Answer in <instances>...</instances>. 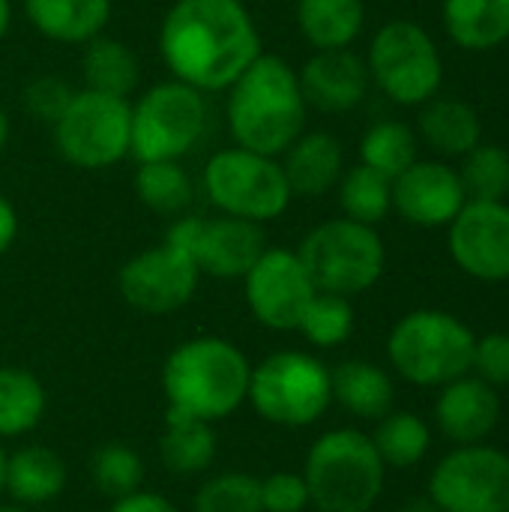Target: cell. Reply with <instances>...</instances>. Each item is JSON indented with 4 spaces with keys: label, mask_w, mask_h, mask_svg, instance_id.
I'll return each mask as SVG.
<instances>
[{
    "label": "cell",
    "mask_w": 509,
    "mask_h": 512,
    "mask_svg": "<svg viewBox=\"0 0 509 512\" xmlns=\"http://www.w3.org/2000/svg\"><path fill=\"white\" fill-rule=\"evenodd\" d=\"M135 195L147 210L159 216H183L195 201V186L180 162H138Z\"/></svg>",
    "instance_id": "f546056e"
},
{
    "label": "cell",
    "mask_w": 509,
    "mask_h": 512,
    "mask_svg": "<svg viewBox=\"0 0 509 512\" xmlns=\"http://www.w3.org/2000/svg\"><path fill=\"white\" fill-rule=\"evenodd\" d=\"M192 512H264L261 480L243 471L213 474L198 486Z\"/></svg>",
    "instance_id": "8d00e7d4"
},
{
    "label": "cell",
    "mask_w": 509,
    "mask_h": 512,
    "mask_svg": "<svg viewBox=\"0 0 509 512\" xmlns=\"http://www.w3.org/2000/svg\"><path fill=\"white\" fill-rule=\"evenodd\" d=\"M264 51L243 0H174L159 27V54L171 78L201 90H228Z\"/></svg>",
    "instance_id": "6da1fadb"
},
{
    "label": "cell",
    "mask_w": 509,
    "mask_h": 512,
    "mask_svg": "<svg viewBox=\"0 0 509 512\" xmlns=\"http://www.w3.org/2000/svg\"><path fill=\"white\" fill-rule=\"evenodd\" d=\"M297 255L312 285L339 297H357L375 288L387 270V246L375 225H363L348 216L312 228Z\"/></svg>",
    "instance_id": "52a82bcc"
},
{
    "label": "cell",
    "mask_w": 509,
    "mask_h": 512,
    "mask_svg": "<svg viewBox=\"0 0 509 512\" xmlns=\"http://www.w3.org/2000/svg\"><path fill=\"white\" fill-rule=\"evenodd\" d=\"M66 480H69L66 462L48 447L30 444L6 456L3 492L9 495V501L27 510L57 501L66 489Z\"/></svg>",
    "instance_id": "44dd1931"
},
{
    "label": "cell",
    "mask_w": 509,
    "mask_h": 512,
    "mask_svg": "<svg viewBox=\"0 0 509 512\" xmlns=\"http://www.w3.org/2000/svg\"><path fill=\"white\" fill-rule=\"evenodd\" d=\"M36 33L60 45H87L111 21V0H24Z\"/></svg>",
    "instance_id": "7402d4cb"
},
{
    "label": "cell",
    "mask_w": 509,
    "mask_h": 512,
    "mask_svg": "<svg viewBox=\"0 0 509 512\" xmlns=\"http://www.w3.org/2000/svg\"><path fill=\"white\" fill-rule=\"evenodd\" d=\"M210 102L207 93L171 78L153 84L132 105V147L138 162H180L207 135Z\"/></svg>",
    "instance_id": "ba28073f"
},
{
    "label": "cell",
    "mask_w": 509,
    "mask_h": 512,
    "mask_svg": "<svg viewBox=\"0 0 509 512\" xmlns=\"http://www.w3.org/2000/svg\"><path fill=\"white\" fill-rule=\"evenodd\" d=\"M474 330L441 309H414L387 336L390 366L417 387H444L471 372Z\"/></svg>",
    "instance_id": "5b68a950"
},
{
    "label": "cell",
    "mask_w": 509,
    "mask_h": 512,
    "mask_svg": "<svg viewBox=\"0 0 509 512\" xmlns=\"http://www.w3.org/2000/svg\"><path fill=\"white\" fill-rule=\"evenodd\" d=\"M90 480L99 495L117 501L144 489V462L129 444L111 441L90 456Z\"/></svg>",
    "instance_id": "e575fe53"
},
{
    "label": "cell",
    "mask_w": 509,
    "mask_h": 512,
    "mask_svg": "<svg viewBox=\"0 0 509 512\" xmlns=\"http://www.w3.org/2000/svg\"><path fill=\"white\" fill-rule=\"evenodd\" d=\"M264 249H267V240L258 222H246L237 216H216V219L195 216L192 219L189 252L201 276L243 279Z\"/></svg>",
    "instance_id": "e0dca14e"
},
{
    "label": "cell",
    "mask_w": 509,
    "mask_h": 512,
    "mask_svg": "<svg viewBox=\"0 0 509 512\" xmlns=\"http://www.w3.org/2000/svg\"><path fill=\"white\" fill-rule=\"evenodd\" d=\"M9 21H12V3L9 0H0V39L9 30Z\"/></svg>",
    "instance_id": "ee69618b"
},
{
    "label": "cell",
    "mask_w": 509,
    "mask_h": 512,
    "mask_svg": "<svg viewBox=\"0 0 509 512\" xmlns=\"http://www.w3.org/2000/svg\"><path fill=\"white\" fill-rule=\"evenodd\" d=\"M72 93L75 90L60 75H42V78H33L27 84V90H24V108L36 120H42V123H54L66 111Z\"/></svg>",
    "instance_id": "f35d334b"
},
{
    "label": "cell",
    "mask_w": 509,
    "mask_h": 512,
    "mask_svg": "<svg viewBox=\"0 0 509 512\" xmlns=\"http://www.w3.org/2000/svg\"><path fill=\"white\" fill-rule=\"evenodd\" d=\"M291 195L321 198L345 174V150L330 132H303L279 159Z\"/></svg>",
    "instance_id": "ffe728a7"
},
{
    "label": "cell",
    "mask_w": 509,
    "mask_h": 512,
    "mask_svg": "<svg viewBox=\"0 0 509 512\" xmlns=\"http://www.w3.org/2000/svg\"><path fill=\"white\" fill-rule=\"evenodd\" d=\"M243 291L252 318L276 333L297 330L306 306L318 294L300 255L291 249H270V246L243 276Z\"/></svg>",
    "instance_id": "5bb4252c"
},
{
    "label": "cell",
    "mask_w": 509,
    "mask_h": 512,
    "mask_svg": "<svg viewBox=\"0 0 509 512\" xmlns=\"http://www.w3.org/2000/svg\"><path fill=\"white\" fill-rule=\"evenodd\" d=\"M201 186L222 216H237L258 225L279 219L294 198L279 159L246 147H228L210 156Z\"/></svg>",
    "instance_id": "30bf717a"
},
{
    "label": "cell",
    "mask_w": 509,
    "mask_h": 512,
    "mask_svg": "<svg viewBox=\"0 0 509 512\" xmlns=\"http://www.w3.org/2000/svg\"><path fill=\"white\" fill-rule=\"evenodd\" d=\"M300 90L309 108L324 114H342L357 108L369 93V69L366 60L357 57L351 48L315 51L303 69L297 72Z\"/></svg>",
    "instance_id": "d6986e66"
},
{
    "label": "cell",
    "mask_w": 509,
    "mask_h": 512,
    "mask_svg": "<svg viewBox=\"0 0 509 512\" xmlns=\"http://www.w3.org/2000/svg\"><path fill=\"white\" fill-rule=\"evenodd\" d=\"M420 138L426 141L429 150H435L438 156H465L471 153L480 141H483V120L477 114L474 105L462 102V99H447V96H435L426 105H420Z\"/></svg>",
    "instance_id": "603a6c76"
},
{
    "label": "cell",
    "mask_w": 509,
    "mask_h": 512,
    "mask_svg": "<svg viewBox=\"0 0 509 512\" xmlns=\"http://www.w3.org/2000/svg\"><path fill=\"white\" fill-rule=\"evenodd\" d=\"M249 357L222 336L180 342L162 363V396L168 411L204 423L237 414L249 396Z\"/></svg>",
    "instance_id": "3957f363"
},
{
    "label": "cell",
    "mask_w": 509,
    "mask_h": 512,
    "mask_svg": "<svg viewBox=\"0 0 509 512\" xmlns=\"http://www.w3.org/2000/svg\"><path fill=\"white\" fill-rule=\"evenodd\" d=\"M60 156L84 171L111 168L132 147V105L123 96L75 90L66 111L51 123Z\"/></svg>",
    "instance_id": "7c38bea8"
},
{
    "label": "cell",
    "mask_w": 509,
    "mask_h": 512,
    "mask_svg": "<svg viewBox=\"0 0 509 512\" xmlns=\"http://www.w3.org/2000/svg\"><path fill=\"white\" fill-rule=\"evenodd\" d=\"M219 453L213 423L165 414V429L159 435V462L174 477H201L213 468Z\"/></svg>",
    "instance_id": "d4e9b609"
},
{
    "label": "cell",
    "mask_w": 509,
    "mask_h": 512,
    "mask_svg": "<svg viewBox=\"0 0 509 512\" xmlns=\"http://www.w3.org/2000/svg\"><path fill=\"white\" fill-rule=\"evenodd\" d=\"M246 402L270 426H315L333 405L330 369L315 354L276 351L252 366Z\"/></svg>",
    "instance_id": "8992f818"
},
{
    "label": "cell",
    "mask_w": 509,
    "mask_h": 512,
    "mask_svg": "<svg viewBox=\"0 0 509 512\" xmlns=\"http://www.w3.org/2000/svg\"><path fill=\"white\" fill-rule=\"evenodd\" d=\"M456 267L477 282H509V204L468 201L447 225Z\"/></svg>",
    "instance_id": "9a60e30c"
},
{
    "label": "cell",
    "mask_w": 509,
    "mask_h": 512,
    "mask_svg": "<svg viewBox=\"0 0 509 512\" xmlns=\"http://www.w3.org/2000/svg\"><path fill=\"white\" fill-rule=\"evenodd\" d=\"M261 507L264 512L309 510V489L297 471H273L261 480Z\"/></svg>",
    "instance_id": "74e56055"
},
{
    "label": "cell",
    "mask_w": 509,
    "mask_h": 512,
    "mask_svg": "<svg viewBox=\"0 0 509 512\" xmlns=\"http://www.w3.org/2000/svg\"><path fill=\"white\" fill-rule=\"evenodd\" d=\"M81 72H84V84L90 90H99L108 96H123V99L138 87V78H141L135 51L126 42L111 39V36H96L87 42Z\"/></svg>",
    "instance_id": "f1b7e54d"
},
{
    "label": "cell",
    "mask_w": 509,
    "mask_h": 512,
    "mask_svg": "<svg viewBox=\"0 0 509 512\" xmlns=\"http://www.w3.org/2000/svg\"><path fill=\"white\" fill-rule=\"evenodd\" d=\"M306 114L297 69L279 54L261 51L228 87L225 117L237 147L279 159L306 132Z\"/></svg>",
    "instance_id": "7a4b0ae2"
},
{
    "label": "cell",
    "mask_w": 509,
    "mask_h": 512,
    "mask_svg": "<svg viewBox=\"0 0 509 512\" xmlns=\"http://www.w3.org/2000/svg\"><path fill=\"white\" fill-rule=\"evenodd\" d=\"M333 402L360 420H381L393 411L396 387L393 378L369 360H345L330 369Z\"/></svg>",
    "instance_id": "cb8c5ba5"
},
{
    "label": "cell",
    "mask_w": 509,
    "mask_h": 512,
    "mask_svg": "<svg viewBox=\"0 0 509 512\" xmlns=\"http://www.w3.org/2000/svg\"><path fill=\"white\" fill-rule=\"evenodd\" d=\"M417 159H420L417 132L399 120H381V123L369 126L360 141V162L369 165L372 171L384 174L387 180H396Z\"/></svg>",
    "instance_id": "1f68e13d"
},
{
    "label": "cell",
    "mask_w": 509,
    "mask_h": 512,
    "mask_svg": "<svg viewBox=\"0 0 509 512\" xmlns=\"http://www.w3.org/2000/svg\"><path fill=\"white\" fill-rule=\"evenodd\" d=\"M3 480H6V453H3V441H0V495H3Z\"/></svg>",
    "instance_id": "bcb514c9"
},
{
    "label": "cell",
    "mask_w": 509,
    "mask_h": 512,
    "mask_svg": "<svg viewBox=\"0 0 509 512\" xmlns=\"http://www.w3.org/2000/svg\"><path fill=\"white\" fill-rule=\"evenodd\" d=\"M297 333H303V339L315 348H339L351 339L354 333V306L351 297H339V294H327L318 291L312 297V303L306 306Z\"/></svg>",
    "instance_id": "d590c367"
},
{
    "label": "cell",
    "mask_w": 509,
    "mask_h": 512,
    "mask_svg": "<svg viewBox=\"0 0 509 512\" xmlns=\"http://www.w3.org/2000/svg\"><path fill=\"white\" fill-rule=\"evenodd\" d=\"M402 512H441L432 501H429V495L426 498H414V501H408L405 507H402Z\"/></svg>",
    "instance_id": "7bdbcfd3"
},
{
    "label": "cell",
    "mask_w": 509,
    "mask_h": 512,
    "mask_svg": "<svg viewBox=\"0 0 509 512\" xmlns=\"http://www.w3.org/2000/svg\"><path fill=\"white\" fill-rule=\"evenodd\" d=\"M339 189V207L348 219L363 225H378L393 210V180L372 171L369 165L345 168V174L336 183Z\"/></svg>",
    "instance_id": "d6a6232c"
},
{
    "label": "cell",
    "mask_w": 509,
    "mask_h": 512,
    "mask_svg": "<svg viewBox=\"0 0 509 512\" xmlns=\"http://www.w3.org/2000/svg\"><path fill=\"white\" fill-rule=\"evenodd\" d=\"M369 78L396 105H426L444 84V57L417 21H387L366 54Z\"/></svg>",
    "instance_id": "8fae6325"
},
{
    "label": "cell",
    "mask_w": 509,
    "mask_h": 512,
    "mask_svg": "<svg viewBox=\"0 0 509 512\" xmlns=\"http://www.w3.org/2000/svg\"><path fill=\"white\" fill-rule=\"evenodd\" d=\"M465 204L459 171L447 162L417 159L393 180V210L417 228H447Z\"/></svg>",
    "instance_id": "2e32d148"
},
{
    "label": "cell",
    "mask_w": 509,
    "mask_h": 512,
    "mask_svg": "<svg viewBox=\"0 0 509 512\" xmlns=\"http://www.w3.org/2000/svg\"><path fill=\"white\" fill-rule=\"evenodd\" d=\"M447 36L474 54L495 51L509 39V0H444Z\"/></svg>",
    "instance_id": "484cf974"
},
{
    "label": "cell",
    "mask_w": 509,
    "mask_h": 512,
    "mask_svg": "<svg viewBox=\"0 0 509 512\" xmlns=\"http://www.w3.org/2000/svg\"><path fill=\"white\" fill-rule=\"evenodd\" d=\"M15 237H18V213L12 201L0 192V255L12 249Z\"/></svg>",
    "instance_id": "b9f144b4"
},
{
    "label": "cell",
    "mask_w": 509,
    "mask_h": 512,
    "mask_svg": "<svg viewBox=\"0 0 509 512\" xmlns=\"http://www.w3.org/2000/svg\"><path fill=\"white\" fill-rule=\"evenodd\" d=\"M192 216H177L165 240L129 258L117 273L120 297L144 315H171L183 309L195 291L201 270L189 252Z\"/></svg>",
    "instance_id": "9c48e42d"
},
{
    "label": "cell",
    "mask_w": 509,
    "mask_h": 512,
    "mask_svg": "<svg viewBox=\"0 0 509 512\" xmlns=\"http://www.w3.org/2000/svg\"><path fill=\"white\" fill-rule=\"evenodd\" d=\"M381 462L387 468H399L408 471L417 462H423V456L432 447V432L426 426L423 417L411 414V411H390L378 420L375 435H369Z\"/></svg>",
    "instance_id": "4dcf8cb0"
},
{
    "label": "cell",
    "mask_w": 509,
    "mask_h": 512,
    "mask_svg": "<svg viewBox=\"0 0 509 512\" xmlns=\"http://www.w3.org/2000/svg\"><path fill=\"white\" fill-rule=\"evenodd\" d=\"M429 501L441 512H509V453L453 447L429 477Z\"/></svg>",
    "instance_id": "4fadbf2b"
},
{
    "label": "cell",
    "mask_w": 509,
    "mask_h": 512,
    "mask_svg": "<svg viewBox=\"0 0 509 512\" xmlns=\"http://www.w3.org/2000/svg\"><path fill=\"white\" fill-rule=\"evenodd\" d=\"M48 408L42 381L21 366H0V441L33 432Z\"/></svg>",
    "instance_id": "83f0119b"
},
{
    "label": "cell",
    "mask_w": 509,
    "mask_h": 512,
    "mask_svg": "<svg viewBox=\"0 0 509 512\" xmlns=\"http://www.w3.org/2000/svg\"><path fill=\"white\" fill-rule=\"evenodd\" d=\"M363 24V0H297V27L315 51L351 48Z\"/></svg>",
    "instance_id": "4316f807"
},
{
    "label": "cell",
    "mask_w": 509,
    "mask_h": 512,
    "mask_svg": "<svg viewBox=\"0 0 509 512\" xmlns=\"http://www.w3.org/2000/svg\"><path fill=\"white\" fill-rule=\"evenodd\" d=\"M0 512H30L27 507H21V504H15V501H9V504H3L0 501Z\"/></svg>",
    "instance_id": "7dc6e473"
},
{
    "label": "cell",
    "mask_w": 509,
    "mask_h": 512,
    "mask_svg": "<svg viewBox=\"0 0 509 512\" xmlns=\"http://www.w3.org/2000/svg\"><path fill=\"white\" fill-rule=\"evenodd\" d=\"M468 201H507L509 195V150L501 144H477L462 156L456 168Z\"/></svg>",
    "instance_id": "836d02e7"
},
{
    "label": "cell",
    "mask_w": 509,
    "mask_h": 512,
    "mask_svg": "<svg viewBox=\"0 0 509 512\" xmlns=\"http://www.w3.org/2000/svg\"><path fill=\"white\" fill-rule=\"evenodd\" d=\"M6 141H9V117H6V111H3V105H0V153H3V147H6Z\"/></svg>",
    "instance_id": "f6af8a7d"
},
{
    "label": "cell",
    "mask_w": 509,
    "mask_h": 512,
    "mask_svg": "<svg viewBox=\"0 0 509 512\" xmlns=\"http://www.w3.org/2000/svg\"><path fill=\"white\" fill-rule=\"evenodd\" d=\"M471 372L483 378L486 384L507 387L509 384V333H486L474 345V363Z\"/></svg>",
    "instance_id": "ab89813d"
},
{
    "label": "cell",
    "mask_w": 509,
    "mask_h": 512,
    "mask_svg": "<svg viewBox=\"0 0 509 512\" xmlns=\"http://www.w3.org/2000/svg\"><path fill=\"white\" fill-rule=\"evenodd\" d=\"M108 512H180L165 495L159 492H147V489H138L126 498H117L111 501V510Z\"/></svg>",
    "instance_id": "60d3db41"
},
{
    "label": "cell",
    "mask_w": 509,
    "mask_h": 512,
    "mask_svg": "<svg viewBox=\"0 0 509 512\" xmlns=\"http://www.w3.org/2000/svg\"><path fill=\"white\" fill-rule=\"evenodd\" d=\"M435 426L456 447L483 444L501 423V396L492 384L477 375H462L438 387Z\"/></svg>",
    "instance_id": "ac0fdd59"
},
{
    "label": "cell",
    "mask_w": 509,
    "mask_h": 512,
    "mask_svg": "<svg viewBox=\"0 0 509 512\" xmlns=\"http://www.w3.org/2000/svg\"><path fill=\"white\" fill-rule=\"evenodd\" d=\"M300 474L318 512H369L387 483V465L360 429H330L315 438Z\"/></svg>",
    "instance_id": "277c9868"
}]
</instances>
